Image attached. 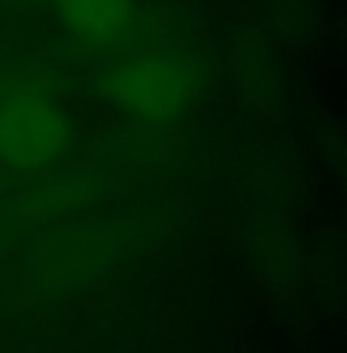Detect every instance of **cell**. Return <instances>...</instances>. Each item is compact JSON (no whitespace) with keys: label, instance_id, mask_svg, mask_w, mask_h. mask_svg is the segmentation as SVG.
<instances>
[{"label":"cell","instance_id":"1","mask_svg":"<svg viewBox=\"0 0 347 353\" xmlns=\"http://www.w3.org/2000/svg\"><path fill=\"white\" fill-rule=\"evenodd\" d=\"M104 101L137 122H177L201 92V73L189 55L168 49H140L119 55L98 79Z\"/></svg>","mask_w":347,"mask_h":353},{"label":"cell","instance_id":"2","mask_svg":"<svg viewBox=\"0 0 347 353\" xmlns=\"http://www.w3.org/2000/svg\"><path fill=\"white\" fill-rule=\"evenodd\" d=\"M73 122L31 70L0 79V165L16 174H46L70 152Z\"/></svg>","mask_w":347,"mask_h":353},{"label":"cell","instance_id":"3","mask_svg":"<svg viewBox=\"0 0 347 353\" xmlns=\"http://www.w3.org/2000/svg\"><path fill=\"white\" fill-rule=\"evenodd\" d=\"M116 253L119 238L104 223L55 225L28 253V271L46 290H77L104 274Z\"/></svg>","mask_w":347,"mask_h":353},{"label":"cell","instance_id":"4","mask_svg":"<svg viewBox=\"0 0 347 353\" xmlns=\"http://www.w3.org/2000/svg\"><path fill=\"white\" fill-rule=\"evenodd\" d=\"M73 40L92 49H113L137 34V0H52Z\"/></svg>","mask_w":347,"mask_h":353},{"label":"cell","instance_id":"5","mask_svg":"<svg viewBox=\"0 0 347 353\" xmlns=\"http://www.w3.org/2000/svg\"><path fill=\"white\" fill-rule=\"evenodd\" d=\"M95 195H98V183L88 174H43L12 201V213L25 223H31V219L49 223V219H61L73 210L86 208Z\"/></svg>","mask_w":347,"mask_h":353},{"label":"cell","instance_id":"6","mask_svg":"<svg viewBox=\"0 0 347 353\" xmlns=\"http://www.w3.org/2000/svg\"><path fill=\"white\" fill-rule=\"evenodd\" d=\"M6 247V232H3V225H0V250Z\"/></svg>","mask_w":347,"mask_h":353},{"label":"cell","instance_id":"7","mask_svg":"<svg viewBox=\"0 0 347 353\" xmlns=\"http://www.w3.org/2000/svg\"><path fill=\"white\" fill-rule=\"evenodd\" d=\"M16 3H43V0H16Z\"/></svg>","mask_w":347,"mask_h":353}]
</instances>
